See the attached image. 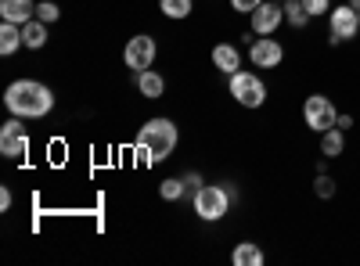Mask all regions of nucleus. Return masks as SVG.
<instances>
[{"mask_svg": "<svg viewBox=\"0 0 360 266\" xmlns=\"http://www.w3.org/2000/svg\"><path fill=\"white\" fill-rule=\"evenodd\" d=\"M227 91H231V98L242 105V108H263L266 105V86H263V79L256 72L238 69L231 76V83H227Z\"/></svg>", "mask_w": 360, "mask_h": 266, "instance_id": "20e7f679", "label": "nucleus"}, {"mask_svg": "<svg viewBox=\"0 0 360 266\" xmlns=\"http://www.w3.org/2000/svg\"><path fill=\"white\" fill-rule=\"evenodd\" d=\"M249 58H252L256 69H278V65L285 62V47H281V40L259 36V40L249 44Z\"/></svg>", "mask_w": 360, "mask_h": 266, "instance_id": "1a4fd4ad", "label": "nucleus"}, {"mask_svg": "<svg viewBox=\"0 0 360 266\" xmlns=\"http://www.w3.org/2000/svg\"><path fill=\"white\" fill-rule=\"evenodd\" d=\"M0 155H4V159H22V155H29V133H25V126H22L18 115L0 126Z\"/></svg>", "mask_w": 360, "mask_h": 266, "instance_id": "0eeeda50", "label": "nucleus"}, {"mask_svg": "<svg viewBox=\"0 0 360 266\" xmlns=\"http://www.w3.org/2000/svg\"><path fill=\"white\" fill-rule=\"evenodd\" d=\"M18 47H22V25H15V22H4V25H0V54H4V58H11Z\"/></svg>", "mask_w": 360, "mask_h": 266, "instance_id": "f3484780", "label": "nucleus"}, {"mask_svg": "<svg viewBox=\"0 0 360 266\" xmlns=\"http://www.w3.org/2000/svg\"><path fill=\"white\" fill-rule=\"evenodd\" d=\"M231 213V191L227 187H217V184H202L195 191V216L205 220V223H217Z\"/></svg>", "mask_w": 360, "mask_h": 266, "instance_id": "7ed1b4c3", "label": "nucleus"}, {"mask_svg": "<svg viewBox=\"0 0 360 266\" xmlns=\"http://www.w3.org/2000/svg\"><path fill=\"white\" fill-rule=\"evenodd\" d=\"M4 108L11 115H18V119H44L54 108V94L40 79H15L4 91Z\"/></svg>", "mask_w": 360, "mask_h": 266, "instance_id": "f257e3e1", "label": "nucleus"}, {"mask_svg": "<svg viewBox=\"0 0 360 266\" xmlns=\"http://www.w3.org/2000/svg\"><path fill=\"white\" fill-rule=\"evenodd\" d=\"M159 11H162L166 18L180 22V18L191 15V0H159Z\"/></svg>", "mask_w": 360, "mask_h": 266, "instance_id": "6ab92c4d", "label": "nucleus"}, {"mask_svg": "<svg viewBox=\"0 0 360 266\" xmlns=\"http://www.w3.org/2000/svg\"><path fill=\"white\" fill-rule=\"evenodd\" d=\"M356 33H360V18L349 4H339L328 11V36H332V44H349Z\"/></svg>", "mask_w": 360, "mask_h": 266, "instance_id": "423d86ee", "label": "nucleus"}, {"mask_svg": "<svg viewBox=\"0 0 360 266\" xmlns=\"http://www.w3.org/2000/svg\"><path fill=\"white\" fill-rule=\"evenodd\" d=\"M303 123H307L314 133H324V130H332V126L339 123V112H335V105L328 101L324 94H310L307 105H303Z\"/></svg>", "mask_w": 360, "mask_h": 266, "instance_id": "39448f33", "label": "nucleus"}, {"mask_svg": "<svg viewBox=\"0 0 360 266\" xmlns=\"http://www.w3.org/2000/svg\"><path fill=\"white\" fill-rule=\"evenodd\" d=\"M335 126H339V130H349V126H353V115H339Z\"/></svg>", "mask_w": 360, "mask_h": 266, "instance_id": "bb28decb", "label": "nucleus"}, {"mask_svg": "<svg viewBox=\"0 0 360 266\" xmlns=\"http://www.w3.org/2000/svg\"><path fill=\"white\" fill-rule=\"evenodd\" d=\"M123 62H127V69H134V72H144V69H152V62H155V40L152 36H134V40H127V47H123Z\"/></svg>", "mask_w": 360, "mask_h": 266, "instance_id": "6e6552de", "label": "nucleus"}, {"mask_svg": "<svg viewBox=\"0 0 360 266\" xmlns=\"http://www.w3.org/2000/svg\"><path fill=\"white\" fill-rule=\"evenodd\" d=\"M44 44H47V22H40V18L25 22V25H22V47H29V51H40Z\"/></svg>", "mask_w": 360, "mask_h": 266, "instance_id": "dca6fc26", "label": "nucleus"}, {"mask_svg": "<svg viewBox=\"0 0 360 266\" xmlns=\"http://www.w3.org/2000/svg\"><path fill=\"white\" fill-rule=\"evenodd\" d=\"M314 194L317 198H332L335 194V180L328 173H317V180H314Z\"/></svg>", "mask_w": 360, "mask_h": 266, "instance_id": "412c9836", "label": "nucleus"}, {"mask_svg": "<svg viewBox=\"0 0 360 266\" xmlns=\"http://www.w3.org/2000/svg\"><path fill=\"white\" fill-rule=\"evenodd\" d=\"M0 18L15 22V25H25V22L37 18V4L33 0H0Z\"/></svg>", "mask_w": 360, "mask_h": 266, "instance_id": "9b49d317", "label": "nucleus"}, {"mask_svg": "<svg viewBox=\"0 0 360 266\" xmlns=\"http://www.w3.org/2000/svg\"><path fill=\"white\" fill-rule=\"evenodd\" d=\"M349 8H353V11H360V0H349Z\"/></svg>", "mask_w": 360, "mask_h": 266, "instance_id": "cd10ccee", "label": "nucleus"}, {"mask_svg": "<svg viewBox=\"0 0 360 266\" xmlns=\"http://www.w3.org/2000/svg\"><path fill=\"white\" fill-rule=\"evenodd\" d=\"M303 4H307L310 18H321V15H328V11H332V0H303Z\"/></svg>", "mask_w": 360, "mask_h": 266, "instance_id": "5701e85b", "label": "nucleus"}, {"mask_svg": "<svg viewBox=\"0 0 360 266\" xmlns=\"http://www.w3.org/2000/svg\"><path fill=\"white\" fill-rule=\"evenodd\" d=\"M259 4H263V0H231V8H234L238 15H252Z\"/></svg>", "mask_w": 360, "mask_h": 266, "instance_id": "b1692460", "label": "nucleus"}, {"mask_svg": "<svg viewBox=\"0 0 360 266\" xmlns=\"http://www.w3.org/2000/svg\"><path fill=\"white\" fill-rule=\"evenodd\" d=\"M11 201H15L11 191H8V187H0V213H8V209H11Z\"/></svg>", "mask_w": 360, "mask_h": 266, "instance_id": "393cba45", "label": "nucleus"}, {"mask_svg": "<svg viewBox=\"0 0 360 266\" xmlns=\"http://www.w3.org/2000/svg\"><path fill=\"white\" fill-rule=\"evenodd\" d=\"M281 22H285V8L278 4V0H263V4L252 11V33L256 36H274Z\"/></svg>", "mask_w": 360, "mask_h": 266, "instance_id": "9d476101", "label": "nucleus"}, {"mask_svg": "<svg viewBox=\"0 0 360 266\" xmlns=\"http://www.w3.org/2000/svg\"><path fill=\"white\" fill-rule=\"evenodd\" d=\"M180 140V130L173 119H148L141 130H137V144L144 147L148 155H152V162H162L173 155V147Z\"/></svg>", "mask_w": 360, "mask_h": 266, "instance_id": "f03ea898", "label": "nucleus"}, {"mask_svg": "<svg viewBox=\"0 0 360 266\" xmlns=\"http://www.w3.org/2000/svg\"><path fill=\"white\" fill-rule=\"evenodd\" d=\"M342 152H346V130H339V126L324 130L321 133V155L324 159H339Z\"/></svg>", "mask_w": 360, "mask_h": 266, "instance_id": "4468645a", "label": "nucleus"}, {"mask_svg": "<svg viewBox=\"0 0 360 266\" xmlns=\"http://www.w3.org/2000/svg\"><path fill=\"white\" fill-rule=\"evenodd\" d=\"M213 65H217L224 76H234L238 69H242V51H238L234 44H217V47H213Z\"/></svg>", "mask_w": 360, "mask_h": 266, "instance_id": "f8f14e48", "label": "nucleus"}, {"mask_svg": "<svg viewBox=\"0 0 360 266\" xmlns=\"http://www.w3.org/2000/svg\"><path fill=\"white\" fill-rule=\"evenodd\" d=\"M58 15H62V8H58L54 0H44V4H37V18H40V22L51 25V22H58Z\"/></svg>", "mask_w": 360, "mask_h": 266, "instance_id": "4be33fe9", "label": "nucleus"}, {"mask_svg": "<svg viewBox=\"0 0 360 266\" xmlns=\"http://www.w3.org/2000/svg\"><path fill=\"white\" fill-rule=\"evenodd\" d=\"M134 83H137L141 98H148V101H159V98L166 94V79H162L159 72H152V69H144V72H134Z\"/></svg>", "mask_w": 360, "mask_h": 266, "instance_id": "ddd939ff", "label": "nucleus"}, {"mask_svg": "<svg viewBox=\"0 0 360 266\" xmlns=\"http://www.w3.org/2000/svg\"><path fill=\"white\" fill-rule=\"evenodd\" d=\"M285 22L292 25V29H303L307 22H310V11H307V4H303V0H285Z\"/></svg>", "mask_w": 360, "mask_h": 266, "instance_id": "a211bd4d", "label": "nucleus"}, {"mask_svg": "<svg viewBox=\"0 0 360 266\" xmlns=\"http://www.w3.org/2000/svg\"><path fill=\"white\" fill-rule=\"evenodd\" d=\"M184 184L198 191V187H202V176H198V173H188V176H184Z\"/></svg>", "mask_w": 360, "mask_h": 266, "instance_id": "a878e982", "label": "nucleus"}, {"mask_svg": "<svg viewBox=\"0 0 360 266\" xmlns=\"http://www.w3.org/2000/svg\"><path fill=\"white\" fill-rule=\"evenodd\" d=\"M278 4H285V0H278Z\"/></svg>", "mask_w": 360, "mask_h": 266, "instance_id": "c85d7f7f", "label": "nucleus"}, {"mask_svg": "<svg viewBox=\"0 0 360 266\" xmlns=\"http://www.w3.org/2000/svg\"><path fill=\"white\" fill-rule=\"evenodd\" d=\"M184 191H188L184 176H180V180H176V176H169V180H162V184H159V194H162L166 201H176L180 194H184Z\"/></svg>", "mask_w": 360, "mask_h": 266, "instance_id": "aec40b11", "label": "nucleus"}, {"mask_svg": "<svg viewBox=\"0 0 360 266\" xmlns=\"http://www.w3.org/2000/svg\"><path fill=\"white\" fill-rule=\"evenodd\" d=\"M231 259H234V266H263V248L256 241H238Z\"/></svg>", "mask_w": 360, "mask_h": 266, "instance_id": "2eb2a0df", "label": "nucleus"}, {"mask_svg": "<svg viewBox=\"0 0 360 266\" xmlns=\"http://www.w3.org/2000/svg\"><path fill=\"white\" fill-rule=\"evenodd\" d=\"M356 18H360V11H356Z\"/></svg>", "mask_w": 360, "mask_h": 266, "instance_id": "c756f323", "label": "nucleus"}]
</instances>
